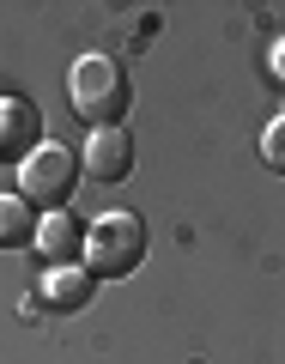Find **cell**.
<instances>
[{
  "mask_svg": "<svg viewBox=\"0 0 285 364\" xmlns=\"http://www.w3.org/2000/svg\"><path fill=\"white\" fill-rule=\"evenodd\" d=\"M67 104L91 128H116L122 109H128V73H122V61H109V55H79L73 73H67Z\"/></svg>",
  "mask_w": 285,
  "mask_h": 364,
  "instance_id": "6da1fadb",
  "label": "cell"
},
{
  "mask_svg": "<svg viewBox=\"0 0 285 364\" xmlns=\"http://www.w3.org/2000/svg\"><path fill=\"white\" fill-rule=\"evenodd\" d=\"M146 261V225L134 213H104L85 231V273L91 279H128Z\"/></svg>",
  "mask_w": 285,
  "mask_h": 364,
  "instance_id": "7a4b0ae2",
  "label": "cell"
},
{
  "mask_svg": "<svg viewBox=\"0 0 285 364\" xmlns=\"http://www.w3.org/2000/svg\"><path fill=\"white\" fill-rule=\"evenodd\" d=\"M79 182V152H67V146H31L25 158H18V200H31V207H49L61 213L67 195H73Z\"/></svg>",
  "mask_w": 285,
  "mask_h": 364,
  "instance_id": "3957f363",
  "label": "cell"
},
{
  "mask_svg": "<svg viewBox=\"0 0 285 364\" xmlns=\"http://www.w3.org/2000/svg\"><path fill=\"white\" fill-rule=\"evenodd\" d=\"M79 170H91L97 182H122L134 170V140L122 128H91L85 152H79Z\"/></svg>",
  "mask_w": 285,
  "mask_h": 364,
  "instance_id": "277c9868",
  "label": "cell"
},
{
  "mask_svg": "<svg viewBox=\"0 0 285 364\" xmlns=\"http://www.w3.org/2000/svg\"><path fill=\"white\" fill-rule=\"evenodd\" d=\"M91 286H97V279H91L85 267H73V261H67V267H49V273L37 279V298L49 304V310L73 316V310H85V304H91Z\"/></svg>",
  "mask_w": 285,
  "mask_h": 364,
  "instance_id": "5b68a950",
  "label": "cell"
},
{
  "mask_svg": "<svg viewBox=\"0 0 285 364\" xmlns=\"http://www.w3.org/2000/svg\"><path fill=\"white\" fill-rule=\"evenodd\" d=\"M37 249L49 255V267H67V255L85 249V237H79V225L67 219V213H49V219L37 225Z\"/></svg>",
  "mask_w": 285,
  "mask_h": 364,
  "instance_id": "8992f818",
  "label": "cell"
},
{
  "mask_svg": "<svg viewBox=\"0 0 285 364\" xmlns=\"http://www.w3.org/2000/svg\"><path fill=\"white\" fill-rule=\"evenodd\" d=\"M31 134H37V116H31V104L6 97V104H0V152H18V146L31 152Z\"/></svg>",
  "mask_w": 285,
  "mask_h": 364,
  "instance_id": "52a82bcc",
  "label": "cell"
},
{
  "mask_svg": "<svg viewBox=\"0 0 285 364\" xmlns=\"http://www.w3.org/2000/svg\"><path fill=\"white\" fill-rule=\"evenodd\" d=\"M37 237V225H31V207L18 195H0V249H18Z\"/></svg>",
  "mask_w": 285,
  "mask_h": 364,
  "instance_id": "ba28073f",
  "label": "cell"
},
{
  "mask_svg": "<svg viewBox=\"0 0 285 364\" xmlns=\"http://www.w3.org/2000/svg\"><path fill=\"white\" fill-rule=\"evenodd\" d=\"M261 158H267V170H279V176H285V116L261 134Z\"/></svg>",
  "mask_w": 285,
  "mask_h": 364,
  "instance_id": "9c48e42d",
  "label": "cell"
},
{
  "mask_svg": "<svg viewBox=\"0 0 285 364\" xmlns=\"http://www.w3.org/2000/svg\"><path fill=\"white\" fill-rule=\"evenodd\" d=\"M273 73H279V85H285V43L273 49Z\"/></svg>",
  "mask_w": 285,
  "mask_h": 364,
  "instance_id": "30bf717a",
  "label": "cell"
}]
</instances>
